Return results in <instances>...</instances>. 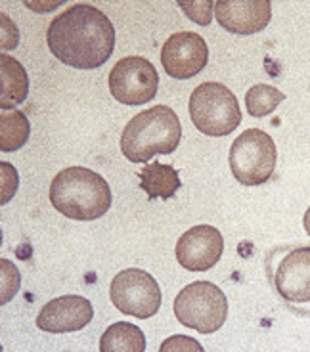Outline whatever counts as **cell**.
I'll return each instance as SVG.
<instances>
[{
	"mask_svg": "<svg viewBox=\"0 0 310 352\" xmlns=\"http://www.w3.org/2000/svg\"><path fill=\"white\" fill-rule=\"evenodd\" d=\"M46 43L54 58L73 69H98L113 54L115 29L104 12L75 4L52 19Z\"/></svg>",
	"mask_w": 310,
	"mask_h": 352,
	"instance_id": "6da1fadb",
	"label": "cell"
},
{
	"mask_svg": "<svg viewBox=\"0 0 310 352\" xmlns=\"http://www.w3.org/2000/svg\"><path fill=\"white\" fill-rule=\"evenodd\" d=\"M50 203L58 212L73 220H96L104 217L111 201V188L104 176L87 167H67L54 176Z\"/></svg>",
	"mask_w": 310,
	"mask_h": 352,
	"instance_id": "7a4b0ae2",
	"label": "cell"
},
{
	"mask_svg": "<svg viewBox=\"0 0 310 352\" xmlns=\"http://www.w3.org/2000/svg\"><path fill=\"white\" fill-rule=\"evenodd\" d=\"M182 126L175 109L153 106L134 115L121 134V151L133 163H146L153 155H168L177 150Z\"/></svg>",
	"mask_w": 310,
	"mask_h": 352,
	"instance_id": "3957f363",
	"label": "cell"
},
{
	"mask_svg": "<svg viewBox=\"0 0 310 352\" xmlns=\"http://www.w3.org/2000/svg\"><path fill=\"white\" fill-rule=\"evenodd\" d=\"M190 119L207 136H228L241 123V109L234 92L221 82H203L190 96Z\"/></svg>",
	"mask_w": 310,
	"mask_h": 352,
	"instance_id": "277c9868",
	"label": "cell"
},
{
	"mask_svg": "<svg viewBox=\"0 0 310 352\" xmlns=\"http://www.w3.org/2000/svg\"><path fill=\"white\" fill-rule=\"evenodd\" d=\"M173 310L182 326L209 335L224 326L228 316V300L219 285L194 282L178 293Z\"/></svg>",
	"mask_w": 310,
	"mask_h": 352,
	"instance_id": "5b68a950",
	"label": "cell"
},
{
	"mask_svg": "<svg viewBox=\"0 0 310 352\" xmlns=\"http://www.w3.org/2000/svg\"><path fill=\"white\" fill-rule=\"evenodd\" d=\"M228 161L239 184L261 186L274 175L278 150L270 134L261 129H249L234 140Z\"/></svg>",
	"mask_w": 310,
	"mask_h": 352,
	"instance_id": "8992f818",
	"label": "cell"
},
{
	"mask_svg": "<svg viewBox=\"0 0 310 352\" xmlns=\"http://www.w3.org/2000/svg\"><path fill=\"white\" fill-rule=\"evenodd\" d=\"M109 297L121 314L140 320L155 316L161 307L159 283L142 268H126L117 274L109 287Z\"/></svg>",
	"mask_w": 310,
	"mask_h": 352,
	"instance_id": "52a82bcc",
	"label": "cell"
},
{
	"mask_svg": "<svg viewBox=\"0 0 310 352\" xmlns=\"http://www.w3.org/2000/svg\"><path fill=\"white\" fill-rule=\"evenodd\" d=\"M109 92L126 106H142L151 102L159 88V73L142 56L121 58L109 71Z\"/></svg>",
	"mask_w": 310,
	"mask_h": 352,
	"instance_id": "ba28073f",
	"label": "cell"
},
{
	"mask_svg": "<svg viewBox=\"0 0 310 352\" xmlns=\"http://www.w3.org/2000/svg\"><path fill=\"white\" fill-rule=\"evenodd\" d=\"M209 48L201 35L182 31L168 36L161 48V63L168 77L178 80L192 79L205 69Z\"/></svg>",
	"mask_w": 310,
	"mask_h": 352,
	"instance_id": "9c48e42d",
	"label": "cell"
},
{
	"mask_svg": "<svg viewBox=\"0 0 310 352\" xmlns=\"http://www.w3.org/2000/svg\"><path fill=\"white\" fill-rule=\"evenodd\" d=\"M224 238L214 226L199 224L186 230L177 241V261L190 272H207L221 261Z\"/></svg>",
	"mask_w": 310,
	"mask_h": 352,
	"instance_id": "30bf717a",
	"label": "cell"
},
{
	"mask_svg": "<svg viewBox=\"0 0 310 352\" xmlns=\"http://www.w3.org/2000/svg\"><path fill=\"white\" fill-rule=\"evenodd\" d=\"M94 318V308L80 295L52 299L36 314V327L46 333H71L87 327Z\"/></svg>",
	"mask_w": 310,
	"mask_h": 352,
	"instance_id": "8fae6325",
	"label": "cell"
},
{
	"mask_svg": "<svg viewBox=\"0 0 310 352\" xmlns=\"http://www.w3.org/2000/svg\"><path fill=\"white\" fill-rule=\"evenodd\" d=\"M214 14L222 29L236 35H253L266 29L272 19L270 0H219Z\"/></svg>",
	"mask_w": 310,
	"mask_h": 352,
	"instance_id": "7c38bea8",
	"label": "cell"
},
{
	"mask_svg": "<svg viewBox=\"0 0 310 352\" xmlns=\"http://www.w3.org/2000/svg\"><path fill=\"white\" fill-rule=\"evenodd\" d=\"M276 291L289 302L310 300V247H297L282 256L274 270Z\"/></svg>",
	"mask_w": 310,
	"mask_h": 352,
	"instance_id": "4fadbf2b",
	"label": "cell"
},
{
	"mask_svg": "<svg viewBox=\"0 0 310 352\" xmlns=\"http://www.w3.org/2000/svg\"><path fill=\"white\" fill-rule=\"evenodd\" d=\"M0 75H2L0 107L2 111H8L12 107L25 102L29 94V77H27L25 67L10 54L0 56Z\"/></svg>",
	"mask_w": 310,
	"mask_h": 352,
	"instance_id": "5bb4252c",
	"label": "cell"
},
{
	"mask_svg": "<svg viewBox=\"0 0 310 352\" xmlns=\"http://www.w3.org/2000/svg\"><path fill=\"white\" fill-rule=\"evenodd\" d=\"M138 176H140V188L150 199H157V197L170 199L182 186L177 168L173 165H163L159 161L144 165Z\"/></svg>",
	"mask_w": 310,
	"mask_h": 352,
	"instance_id": "9a60e30c",
	"label": "cell"
},
{
	"mask_svg": "<svg viewBox=\"0 0 310 352\" xmlns=\"http://www.w3.org/2000/svg\"><path fill=\"white\" fill-rule=\"evenodd\" d=\"M102 352H144L146 337L144 331L129 322H117L109 326L100 339Z\"/></svg>",
	"mask_w": 310,
	"mask_h": 352,
	"instance_id": "2e32d148",
	"label": "cell"
},
{
	"mask_svg": "<svg viewBox=\"0 0 310 352\" xmlns=\"http://www.w3.org/2000/svg\"><path fill=\"white\" fill-rule=\"evenodd\" d=\"M31 126L21 111H2L0 117V150L16 151L25 146Z\"/></svg>",
	"mask_w": 310,
	"mask_h": 352,
	"instance_id": "e0dca14e",
	"label": "cell"
},
{
	"mask_svg": "<svg viewBox=\"0 0 310 352\" xmlns=\"http://www.w3.org/2000/svg\"><path fill=\"white\" fill-rule=\"evenodd\" d=\"M285 100L282 90L270 85H255L247 90L245 94V106L251 117H265L274 111Z\"/></svg>",
	"mask_w": 310,
	"mask_h": 352,
	"instance_id": "ac0fdd59",
	"label": "cell"
},
{
	"mask_svg": "<svg viewBox=\"0 0 310 352\" xmlns=\"http://www.w3.org/2000/svg\"><path fill=\"white\" fill-rule=\"evenodd\" d=\"M0 266H2L0 268L2 270V295H0L2 299H0V302L6 305L18 293L19 283H21V276H19L18 268L10 263V261H6V258L0 261Z\"/></svg>",
	"mask_w": 310,
	"mask_h": 352,
	"instance_id": "d6986e66",
	"label": "cell"
},
{
	"mask_svg": "<svg viewBox=\"0 0 310 352\" xmlns=\"http://www.w3.org/2000/svg\"><path fill=\"white\" fill-rule=\"evenodd\" d=\"M178 6L184 10V14H186L192 21H195L197 25H209L211 19H213L214 2H211V0H201V2H186V0H180Z\"/></svg>",
	"mask_w": 310,
	"mask_h": 352,
	"instance_id": "ffe728a7",
	"label": "cell"
},
{
	"mask_svg": "<svg viewBox=\"0 0 310 352\" xmlns=\"http://www.w3.org/2000/svg\"><path fill=\"white\" fill-rule=\"evenodd\" d=\"M16 188H18V173H16V168L8 165V163H2V203L10 201L14 197Z\"/></svg>",
	"mask_w": 310,
	"mask_h": 352,
	"instance_id": "44dd1931",
	"label": "cell"
},
{
	"mask_svg": "<svg viewBox=\"0 0 310 352\" xmlns=\"http://www.w3.org/2000/svg\"><path fill=\"white\" fill-rule=\"evenodd\" d=\"M203 351L197 341L190 339V337H182V335H177V337H170L167 339L165 343L161 344V352H168V351Z\"/></svg>",
	"mask_w": 310,
	"mask_h": 352,
	"instance_id": "7402d4cb",
	"label": "cell"
},
{
	"mask_svg": "<svg viewBox=\"0 0 310 352\" xmlns=\"http://www.w3.org/2000/svg\"><path fill=\"white\" fill-rule=\"evenodd\" d=\"M0 18H2V48L12 50L18 44V29L6 14H2Z\"/></svg>",
	"mask_w": 310,
	"mask_h": 352,
	"instance_id": "603a6c76",
	"label": "cell"
},
{
	"mask_svg": "<svg viewBox=\"0 0 310 352\" xmlns=\"http://www.w3.org/2000/svg\"><path fill=\"white\" fill-rule=\"evenodd\" d=\"M305 230H307V234L310 236V207L305 212Z\"/></svg>",
	"mask_w": 310,
	"mask_h": 352,
	"instance_id": "cb8c5ba5",
	"label": "cell"
}]
</instances>
